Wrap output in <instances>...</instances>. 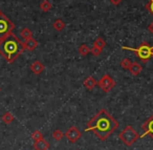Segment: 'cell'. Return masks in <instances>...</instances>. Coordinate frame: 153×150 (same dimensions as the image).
I'll list each match as a JSON object with an SVG mask.
<instances>
[{
	"label": "cell",
	"mask_w": 153,
	"mask_h": 150,
	"mask_svg": "<svg viewBox=\"0 0 153 150\" xmlns=\"http://www.w3.org/2000/svg\"><path fill=\"white\" fill-rule=\"evenodd\" d=\"M117 127L119 122L103 108L87 123L85 131H92L99 139L105 141L111 133L117 130Z\"/></svg>",
	"instance_id": "1"
},
{
	"label": "cell",
	"mask_w": 153,
	"mask_h": 150,
	"mask_svg": "<svg viewBox=\"0 0 153 150\" xmlns=\"http://www.w3.org/2000/svg\"><path fill=\"white\" fill-rule=\"evenodd\" d=\"M24 51L23 42L13 33L0 40V55L7 63H14Z\"/></svg>",
	"instance_id": "2"
},
{
	"label": "cell",
	"mask_w": 153,
	"mask_h": 150,
	"mask_svg": "<svg viewBox=\"0 0 153 150\" xmlns=\"http://www.w3.org/2000/svg\"><path fill=\"white\" fill-rule=\"evenodd\" d=\"M123 49H128V51H132L138 59L142 62H147L150 60V58L153 56V46H150L147 42H143L137 49H133V47H127L123 46Z\"/></svg>",
	"instance_id": "3"
},
{
	"label": "cell",
	"mask_w": 153,
	"mask_h": 150,
	"mask_svg": "<svg viewBox=\"0 0 153 150\" xmlns=\"http://www.w3.org/2000/svg\"><path fill=\"white\" fill-rule=\"evenodd\" d=\"M119 137L126 146L130 147V146L133 145L134 142L140 137V135H138L137 131H136L131 125H127V126L125 127V129L120 133Z\"/></svg>",
	"instance_id": "4"
},
{
	"label": "cell",
	"mask_w": 153,
	"mask_h": 150,
	"mask_svg": "<svg viewBox=\"0 0 153 150\" xmlns=\"http://www.w3.org/2000/svg\"><path fill=\"white\" fill-rule=\"evenodd\" d=\"M14 28H15V25L11 21V19L2 12H0V40L12 34Z\"/></svg>",
	"instance_id": "5"
},
{
	"label": "cell",
	"mask_w": 153,
	"mask_h": 150,
	"mask_svg": "<svg viewBox=\"0 0 153 150\" xmlns=\"http://www.w3.org/2000/svg\"><path fill=\"white\" fill-rule=\"evenodd\" d=\"M97 85H99L100 88L102 90H104V93H108V91H110L115 86V81L108 74H106L98 81Z\"/></svg>",
	"instance_id": "6"
},
{
	"label": "cell",
	"mask_w": 153,
	"mask_h": 150,
	"mask_svg": "<svg viewBox=\"0 0 153 150\" xmlns=\"http://www.w3.org/2000/svg\"><path fill=\"white\" fill-rule=\"evenodd\" d=\"M64 135L67 137V140L70 143H74V142H76L81 137L82 133L76 126H71L65 133H64Z\"/></svg>",
	"instance_id": "7"
},
{
	"label": "cell",
	"mask_w": 153,
	"mask_h": 150,
	"mask_svg": "<svg viewBox=\"0 0 153 150\" xmlns=\"http://www.w3.org/2000/svg\"><path fill=\"white\" fill-rule=\"evenodd\" d=\"M143 134L140 137H144L145 135H150L151 139H153V114L143 124Z\"/></svg>",
	"instance_id": "8"
},
{
	"label": "cell",
	"mask_w": 153,
	"mask_h": 150,
	"mask_svg": "<svg viewBox=\"0 0 153 150\" xmlns=\"http://www.w3.org/2000/svg\"><path fill=\"white\" fill-rule=\"evenodd\" d=\"M30 70H32L35 75H40L41 72L44 70V65H43L39 60H36V61L33 62V64L30 65Z\"/></svg>",
	"instance_id": "9"
},
{
	"label": "cell",
	"mask_w": 153,
	"mask_h": 150,
	"mask_svg": "<svg viewBox=\"0 0 153 150\" xmlns=\"http://www.w3.org/2000/svg\"><path fill=\"white\" fill-rule=\"evenodd\" d=\"M35 150H48L49 143L44 139H41L39 141H36L34 144Z\"/></svg>",
	"instance_id": "10"
},
{
	"label": "cell",
	"mask_w": 153,
	"mask_h": 150,
	"mask_svg": "<svg viewBox=\"0 0 153 150\" xmlns=\"http://www.w3.org/2000/svg\"><path fill=\"white\" fill-rule=\"evenodd\" d=\"M23 44H24L25 49H27V51H34V49H36L37 47H38L39 43L36 39L30 38V39H27V40H25V42H24Z\"/></svg>",
	"instance_id": "11"
},
{
	"label": "cell",
	"mask_w": 153,
	"mask_h": 150,
	"mask_svg": "<svg viewBox=\"0 0 153 150\" xmlns=\"http://www.w3.org/2000/svg\"><path fill=\"white\" fill-rule=\"evenodd\" d=\"M128 69H129V72H131L133 76H137V75H140V72H142L143 66L140 65V63H137V62H132L131 65H130V67L128 68Z\"/></svg>",
	"instance_id": "12"
},
{
	"label": "cell",
	"mask_w": 153,
	"mask_h": 150,
	"mask_svg": "<svg viewBox=\"0 0 153 150\" xmlns=\"http://www.w3.org/2000/svg\"><path fill=\"white\" fill-rule=\"evenodd\" d=\"M97 81L94 80V78L92 76H89L88 78H86L85 79V81H84V86L86 87V88L88 89V90H91V89H94V87H96V85H97Z\"/></svg>",
	"instance_id": "13"
},
{
	"label": "cell",
	"mask_w": 153,
	"mask_h": 150,
	"mask_svg": "<svg viewBox=\"0 0 153 150\" xmlns=\"http://www.w3.org/2000/svg\"><path fill=\"white\" fill-rule=\"evenodd\" d=\"M53 28H55L57 32H61V31L64 30V28H65V22L62 19H57L53 23Z\"/></svg>",
	"instance_id": "14"
},
{
	"label": "cell",
	"mask_w": 153,
	"mask_h": 150,
	"mask_svg": "<svg viewBox=\"0 0 153 150\" xmlns=\"http://www.w3.org/2000/svg\"><path fill=\"white\" fill-rule=\"evenodd\" d=\"M51 7H53V4H51V3L49 2L48 0H43L42 2L40 3V9H41V11L45 12V13H47V12L51 11Z\"/></svg>",
	"instance_id": "15"
},
{
	"label": "cell",
	"mask_w": 153,
	"mask_h": 150,
	"mask_svg": "<svg viewBox=\"0 0 153 150\" xmlns=\"http://www.w3.org/2000/svg\"><path fill=\"white\" fill-rule=\"evenodd\" d=\"M20 35H21V37L24 39V40H27V39H30V38H33V32L28 28H22L21 32H20Z\"/></svg>",
	"instance_id": "16"
},
{
	"label": "cell",
	"mask_w": 153,
	"mask_h": 150,
	"mask_svg": "<svg viewBox=\"0 0 153 150\" xmlns=\"http://www.w3.org/2000/svg\"><path fill=\"white\" fill-rule=\"evenodd\" d=\"M14 116L11 113V112H5V113L2 114V116H1V120H2L3 123H5V124H11L12 122L14 121Z\"/></svg>",
	"instance_id": "17"
},
{
	"label": "cell",
	"mask_w": 153,
	"mask_h": 150,
	"mask_svg": "<svg viewBox=\"0 0 153 150\" xmlns=\"http://www.w3.org/2000/svg\"><path fill=\"white\" fill-rule=\"evenodd\" d=\"M94 46H98V47H100V49H103L105 46H106V42H105V40L103 38H101V37H98V38L94 40Z\"/></svg>",
	"instance_id": "18"
},
{
	"label": "cell",
	"mask_w": 153,
	"mask_h": 150,
	"mask_svg": "<svg viewBox=\"0 0 153 150\" xmlns=\"http://www.w3.org/2000/svg\"><path fill=\"white\" fill-rule=\"evenodd\" d=\"M78 51H79V53L81 54L82 56H86L90 53V49L88 47L87 44H82L81 46L78 49Z\"/></svg>",
	"instance_id": "19"
},
{
	"label": "cell",
	"mask_w": 153,
	"mask_h": 150,
	"mask_svg": "<svg viewBox=\"0 0 153 150\" xmlns=\"http://www.w3.org/2000/svg\"><path fill=\"white\" fill-rule=\"evenodd\" d=\"M63 135H64V133L62 132L60 129H57V130H55L53 132V134H51V137H53V139H55L56 141H60V140L63 137Z\"/></svg>",
	"instance_id": "20"
},
{
	"label": "cell",
	"mask_w": 153,
	"mask_h": 150,
	"mask_svg": "<svg viewBox=\"0 0 153 150\" xmlns=\"http://www.w3.org/2000/svg\"><path fill=\"white\" fill-rule=\"evenodd\" d=\"M32 139L34 140L35 142L39 141V140H41V139H43L42 132H41V131H39V130H35L34 132H33V134H32Z\"/></svg>",
	"instance_id": "21"
},
{
	"label": "cell",
	"mask_w": 153,
	"mask_h": 150,
	"mask_svg": "<svg viewBox=\"0 0 153 150\" xmlns=\"http://www.w3.org/2000/svg\"><path fill=\"white\" fill-rule=\"evenodd\" d=\"M132 62L130 61V59H128V58H125V59H123V61L121 62V65L122 67L124 68V69H128V68L130 67V65H131Z\"/></svg>",
	"instance_id": "22"
},
{
	"label": "cell",
	"mask_w": 153,
	"mask_h": 150,
	"mask_svg": "<svg viewBox=\"0 0 153 150\" xmlns=\"http://www.w3.org/2000/svg\"><path fill=\"white\" fill-rule=\"evenodd\" d=\"M90 53H91L94 56H99L102 54V49H100V47H98V46H94H94L90 49Z\"/></svg>",
	"instance_id": "23"
},
{
	"label": "cell",
	"mask_w": 153,
	"mask_h": 150,
	"mask_svg": "<svg viewBox=\"0 0 153 150\" xmlns=\"http://www.w3.org/2000/svg\"><path fill=\"white\" fill-rule=\"evenodd\" d=\"M145 7H146V9L149 11V13L153 16V0H149V2L145 5Z\"/></svg>",
	"instance_id": "24"
},
{
	"label": "cell",
	"mask_w": 153,
	"mask_h": 150,
	"mask_svg": "<svg viewBox=\"0 0 153 150\" xmlns=\"http://www.w3.org/2000/svg\"><path fill=\"white\" fill-rule=\"evenodd\" d=\"M123 0H109V2L112 3L113 5H119Z\"/></svg>",
	"instance_id": "25"
},
{
	"label": "cell",
	"mask_w": 153,
	"mask_h": 150,
	"mask_svg": "<svg viewBox=\"0 0 153 150\" xmlns=\"http://www.w3.org/2000/svg\"><path fill=\"white\" fill-rule=\"evenodd\" d=\"M148 31L153 35V22H151V23L148 25Z\"/></svg>",
	"instance_id": "26"
},
{
	"label": "cell",
	"mask_w": 153,
	"mask_h": 150,
	"mask_svg": "<svg viewBox=\"0 0 153 150\" xmlns=\"http://www.w3.org/2000/svg\"><path fill=\"white\" fill-rule=\"evenodd\" d=\"M0 91H1V88H0Z\"/></svg>",
	"instance_id": "27"
},
{
	"label": "cell",
	"mask_w": 153,
	"mask_h": 150,
	"mask_svg": "<svg viewBox=\"0 0 153 150\" xmlns=\"http://www.w3.org/2000/svg\"><path fill=\"white\" fill-rule=\"evenodd\" d=\"M0 12H1V11H0Z\"/></svg>",
	"instance_id": "28"
}]
</instances>
